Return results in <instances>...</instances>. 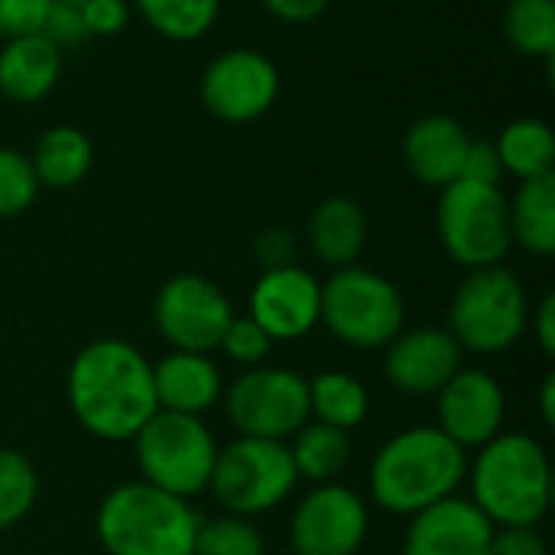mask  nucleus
<instances>
[{"instance_id": "nucleus-1", "label": "nucleus", "mask_w": 555, "mask_h": 555, "mask_svg": "<svg viewBox=\"0 0 555 555\" xmlns=\"http://www.w3.org/2000/svg\"><path fill=\"white\" fill-rule=\"evenodd\" d=\"M65 397L75 423L101 442H130L159 410L153 364L124 338L88 341L68 364Z\"/></svg>"}, {"instance_id": "nucleus-2", "label": "nucleus", "mask_w": 555, "mask_h": 555, "mask_svg": "<svg viewBox=\"0 0 555 555\" xmlns=\"http://www.w3.org/2000/svg\"><path fill=\"white\" fill-rule=\"evenodd\" d=\"M468 452L436 426H413L390 436L371 462V498L384 514L413 517L465 485Z\"/></svg>"}, {"instance_id": "nucleus-3", "label": "nucleus", "mask_w": 555, "mask_h": 555, "mask_svg": "<svg viewBox=\"0 0 555 555\" xmlns=\"http://www.w3.org/2000/svg\"><path fill=\"white\" fill-rule=\"evenodd\" d=\"M472 504L494 527H527L550 514L553 504V465L540 439L527 433H501L478 449L468 465Z\"/></svg>"}, {"instance_id": "nucleus-4", "label": "nucleus", "mask_w": 555, "mask_h": 555, "mask_svg": "<svg viewBox=\"0 0 555 555\" xmlns=\"http://www.w3.org/2000/svg\"><path fill=\"white\" fill-rule=\"evenodd\" d=\"M198 524L189 501L146 481L111 488L94 514V533L107 555H195Z\"/></svg>"}, {"instance_id": "nucleus-5", "label": "nucleus", "mask_w": 555, "mask_h": 555, "mask_svg": "<svg viewBox=\"0 0 555 555\" xmlns=\"http://www.w3.org/2000/svg\"><path fill=\"white\" fill-rule=\"evenodd\" d=\"M530 325V299L514 270L504 263L478 267L462 276L449 302L446 332L472 354L511 351Z\"/></svg>"}, {"instance_id": "nucleus-6", "label": "nucleus", "mask_w": 555, "mask_h": 555, "mask_svg": "<svg viewBox=\"0 0 555 555\" xmlns=\"http://www.w3.org/2000/svg\"><path fill=\"white\" fill-rule=\"evenodd\" d=\"M319 325L354 351H384L406 328V302L384 273L351 263L322 283Z\"/></svg>"}, {"instance_id": "nucleus-7", "label": "nucleus", "mask_w": 555, "mask_h": 555, "mask_svg": "<svg viewBox=\"0 0 555 555\" xmlns=\"http://www.w3.org/2000/svg\"><path fill=\"white\" fill-rule=\"evenodd\" d=\"M130 442L140 481L182 501L208 491L218 459V439L202 416L156 410Z\"/></svg>"}, {"instance_id": "nucleus-8", "label": "nucleus", "mask_w": 555, "mask_h": 555, "mask_svg": "<svg viewBox=\"0 0 555 555\" xmlns=\"http://www.w3.org/2000/svg\"><path fill=\"white\" fill-rule=\"evenodd\" d=\"M296 485L299 475L293 468L286 442L237 436L234 442L218 449L208 491L224 507V514L254 520L286 504Z\"/></svg>"}, {"instance_id": "nucleus-9", "label": "nucleus", "mask_w": 555, "mask_h": 555, "mask_svg": "<svg viewBox=\"0 0 555 555\" xmlns=\"http://www.w3.org/2000/svg\"><path fill=\"white\" fill-rule=\"evenodd\" d=\"M436 234L442 250L465 270L504 263L514 247L504 189L468 179L439 189Z\"/></svg>"}, {"instance_id": "nucleus-10", "label": "nucleus", "mask_w": 555, "mask_h": 555, "mask_svg": "<svg viewBox=\"0 0 555 555\" xmlns=\"http://www.w3.org/2000/svg\"><path fill=\"white\" fill-rule=\"evenodd\" d=\"M221 400L237 436L286 442L309 423V380L289 367H250Z\"/></svg>"}, {"instance_id": "nucleus-11", "label": "nucleus", "mask_w": 555, "mask_h": 555, "mask_svg": "<svg viewBox=\"0 0 555 555\" xmlns=\"http://www.w3.org/2000/svg\"><path fill=\"white\" fill-rule=\"evenodd\" d=\"M280 88L283 75L267 52L250 46H231L205 65L198 98L215 120L244 127L273 111Z\"/></svg>"}, {"instance_id": "nucleus-12", "label": "nucleus", "mask_w": 555, "mask_h": 555, "mask_svg": "<svg viewBox=\"0 0 555 555\" xmlns=\"http://www.w3.org/2000/svg\"><path fill=\"white\" fill-rule=\"evenodd\" d=\"M234 319L228 293L202 273L169 276L153 302L156 332L172 351L211 354Z\"/></svg>"}, {"instance_id": "nucleus-13", "label": "nucleus", "mask_w": 555, "mask_h": 555, "mask_svg": "<svg viewBox=\"0 0 555 555\" xmlns=\"http://www.w3.org/2000/svg\"><path fill=\"white\" fill-rule=\"evenodd\" d=\"M371 530L367 501L338 485H315L289 517L293 555H358Z\"/></svg>"}, {"instance_id": "nucleus-14", "label": "nucleus", "mask_w": 555, "mask_h": 555, "mask_svg": "<svg viewBox=\"0 0 555 555\" xmlns=\"http://www.w3.org/2000/svg\"><path fill=\"white\" fill-rule=\"evenodd\" d=\"M247 315L273 338V345L299 341L319 325L322 280L299 263L263 270L250 289Z\"/></svg>"}, {"instance_id": "nucleus-15", "label": "nucleus", "mask_w": 555, "mask_h": 555, "mask_svg": "<svg viewBox=\"0 0 555 555\" xmlns=\"http://www.w3.org/2000/svg\"><path fill=\"white\" fill-rule=\"evenodd\" d=\"M507 397L494 374L462 367L436 393V429L446 433L465 452H478L504 433Z\"/></svg>"}, {"instance_id": "nucleus-16", "label": "nucleus", "mask_w": 555, "mask_h": 555, "mask_svg": "<svg viewBox=\"0 0 555 555\" xmlns=\"http://www.w3.org/2000/svg\"><path fill=\"white\" fill-rule=\"evenodd\" d=\"M462 371L459 341L436 325L403 328L384 348V377L406 397H436Z\"/></svg>"}, {"instance_id": "nucleus-17", "label": "nucleus", "mask_w": 555, "mask_h": 555, "mask_svg": "<svg viewBox=\"0 0 555 555\" xmlns=\"http://www.w3.org/2000/svg\"><path fill=\"white\" fill-rule=\"evenodd\" d=\"M494 524L472 498H446L410 517L403 555H485Z\"/></svg>"}, {"instance_id": "nucleus-18", "label": "nucleus", "mask_w": 555, "mask_h": 555, "mask_svg": "<svg viewBox=\"0 0 555 555\" xmlns=\"http://www.w3.org/2000/svg\"><path fill=\"white\" fill-rule=\"evenodd\" d=\"M468 130L452 114H423L416 117L400 143V156L406 172L426 189H446L462 179Z\"/></svg>"}, {"instance_id": "nucleus-19", "label": "nucleus", "mask_w": 555, "mask_h": 555, "mask_svg": "<svg viewBox=\"0 0 555 555\" xmlns=\"http://www.w3.org/2000/svg\"><path fill=\"white\" fill-rule=\"evenodd\" d=\"M65 52L42 33L3 39L0 46V98L20 107L46 101L62 81Z\"/></svg>"}, {"instance_id": "nucleus-20", "label": "nucleus", "mask_w": 555, "mask_h": 555, "mask_svg": "<svg viewBox=\"0 0 555 555\" xmlns=\"http://www.w3.org/2000/svg\"><path fill=\"white\" fill-rule=\"evenodd\" d=\"M153 387L159 410L202 416L224 397V380L208 354L169 351L153 364Z\"/></svg>"}, {"instance_id": "nucleus-21", "label": "nucleus", "mask_w": 555, "mask_h": 555, "mask_svg": "<svg viewBox=\"0 0 555 555\" xmlns=\"http://www.w3.org/2000/svg\"><path fill=\"white\" fill-rule=\"evenodd\" d=\"M306 241L319 263L332 270L351 267L367 244V215L354 198L328 195L312 208L306 221Z\"/></svg>"}, {"instance_id": "nucleus-22", "label": "nucleus", "mask_w": 555, "mask_h": 555, "mask_svg": "<svg viewBox=\"0 0 555 555\" xmlns=\"http://www.w3.org/2000/svg\"><path fill=\"white\" fill-rule=\"evenodd\" d=\"M29 163H33L39 189L65 192V189L81 185L88 172L94 169V143L81 127L55 124L36 137Z\"/></svg>"}, {"instance_id": "nucleus-23", "label": "nucleus", "mask_w": 555, "mask_h": 555, "mask_svg": "<svg viewBox=\"0 0 555 555\" xmlns=\"http://www.w3.org/2000/svg\"><path fill=\"white\" fill-rule=\"evenodd\" d=\"M507 218H511V237L517 247H524L533 257H553L555 172L520 182L517 192L507 195Z\"/></svg>"}, {"instance_id": "nucleus-24", "label": "nucleus", "mask_w": 555, "mask_h": 555, "mask_svg": "<svg viewBox=\"0 0 555 555\" xmlns=\"http://www.w3.org/2000/svg\"><path fill=\"white\" fill-rule=\"evenodd\" d=\"M494 150L501 156L504 176H514L517 182L555 172V137L543 117L511 120L494 140Z\"/></svg>"}, {"instance_id": "nucleus-25", "label": "nucleus", "mask_w": 555, "mask_h": 555, "mask_svg": "<svg viewBox=\"0 0 555 555\" xmlns=\"http://www.w3.org/2000/svg\"><path fill=\"white\" fill-rule=\"evenodd\" d=\"M371 413L367 387L345 371H322L309 380V420L351 433Z\"/></svg>"}, {"instance_id": "nucleus-26", "label": "nucleus", "mask_w": 555, "mask_h": 555, "mask_svg": "<svg viewBox=\"0 0 555 555\" xmlns=\"http://www.w3.org/2000/svg\"><path fill=\"white\" fill-rule=\"evenodd\" d=\"M289 455H293V468L299 475V481L309 485H328L335 481L348 462H351V439L348 433L315 423L309 420L289 442Z\"/></svg>"}, {"instance_id": "nucleus-27", "label": "nucleus", "mask_w": 555, "mask_h": 555, "mask_svg": "<svg viewBox=\"0 0 555 555\" xmlns=\"http://www.w3.org/2000/svg\"><path fill=\"white\" fill-rule=\"evenodd\" d=\"M133 7L143 23L169 42H198L221 16V0H133Z\"/></svg>"}, {"instance_id": "nucleus-28", "label": "nucleus", "mask_w": 555, "mask_h": 555, "mask_svg": "<svg viewBox=\"0 0 555 555\" xmlns=\"http://www.w3.org/2000/svg\"><path fill=\"white\" fill-rule=\"evenodd\" d=\"M504 36L520 55L553 65L555 0H507Z\"/></svg>"}, {"instance_id": "nucleus-29", "label": "nucleus", "mask_w": 555, "mask_h": 555, "mask_svg": "<svg viewBox=\"0 0 555 555\" xmlns=\"http://www.w3.org/2000/svg\"><path fill=\"white\" fill-rule=\"evenodd\" d=\"M36 498H39L36 465L16 449H0V533L23 524L36 507Z\"/></svg>"}, {"instance_id": "nucleus-30", "label": "nucleus", "mask_w": 555, "mask_h": 555, "mask_svg": "<svg viewBox=\"0 0 555 555\" xmlns=\"http://www.w3.org/2000/svg\"><path fill=\"white\" fill-rule=\"evenodd\" d=\"M195 555H263V537L254 520L224 514L198 524Z\"/></svg>"}, {"instance_id": "nucleus-31", "label": "nucleus", "mask_w": 555, "mask_h": 555, "mask_svg": "<svg viewBox=\"0 0 555 555\" xmlns=\"http://www.w3.org/2000/svg\"><path fill=\"white\" fill-rule=\"evenodd\" d=\"M39 182L29 153L16 146H0V218H16L36 205Z\"/></svg>"}, {"instance_id": "nucleus-32", "label": "nucleus", "mask_w": 555, "mask_h": 555, "mask_svg": "<svg viewBox=\"0 0 555 555\" xmlns=\"http://www.w3.org/2000/svg\"><path fill=\"white\" fill-rule=\"evenodd\" d=\"M218 348L224 351L228 361H234V364H241L244 371H250V367H260V364L270 358L273 338H270L250 315H234L231 325L224 328Z\"/></svg>"}, {"instance_id": "nucleus-33", "label": "nucleus", "mask_w": 555, "mask_h": 555, "mask_svg": "<svg viewBox=\"0 0 555 555\" xmlns=\"http://www.w3.org/2000/svg\"><path fill=\"white\" fill-rule=\"evenodd\" d=\"M85 0H49L46 7V20H42V36L52 39L62 52L75 49L88 39L85 33V16H81Z\"/></svg>"}, {"instance_id": "nucleus-34", "label": "nucleus", "mask_w": 555, "mask_h": 555, "mask_svg": "<svg viewBox=\"0 0 555 555\" xmlns=\"http://www.w3.org/2000/svg\"><path fill=\"white\" fill-rule=\"evenodd\" d=\"M130 3L127 0H85V33L88 39H111L130 26Z\"/></svg>"}, {"instance_id": "nucleus-35", "label": "nucleus", "mask_w": 555, "mask_h": 555, "mask_svg": "<svg viewBox=\"0 0 555 555\" xmlns=\"http://www.w3.org/2000/svg\"><path fill=\"white\" fill-rule=\"evenodd\" d=\"M49 0H0V39L39 33Z\"/></svg>"}, {"instance_id": "nucleus-36", "label": "nucleus", "mask_w": 555, "mask_h": 555, "mask_svg": "<svg viewBox=\"0 0 555 555\" xmlns=\"http://www.w3.org/2000/svg\"><path fill=\"white\" fill-rule=\"evenodd\" d=\"M462 179L485 182V185H501L504 166H501V156L494 150V140H475L472 137L468 153H465V166H462Z\"/></svg>"}, {"instance_id": "nucleus-37", "label": "nucleus", "mask_w": 555, "mask_h": 555, "mask_svg": "<svg viewBox=\"0 0 555 555\" xmlns=\"http://www.w3.org/2000/svg\"><path fill=\"white\" fill-rule=\"evenodd\" d=\"M485 555H550L543 537L527 527H494Z\"/></svg>"}, {"instance_id": "nucleus-38", "label": "nucleus", "mask_w": 555, "mask_h": 555, "mask_svg": "<svg viewBox=\"0 0 555 555\" xmlns=\"http://www.w3.org/2000/svg\"><path fill=\"white\" fill-rule=\"evenodd\" d=\"M260 7L286 26H306L325 16L332 0H260Z\"/></svg>"}, {"instance_id": "nucleus-39", "label": "nucleus", "mask_w": 555, "mask_h": 555, "mask_svg": "<svg viewBox=\"0 0 555 555\" xmlns=\"http://www.w3.org/2000/svg\"><path fill=\"white\" fill-rule=\"evenodd\" d=\"M257 250V260L263 270H273V267H286V263H296L293 260V234L286 228H270L257 237L254 244Z\"/></svg>"}, {"instance_id": "nucleus-40", "label": "nucleus", "mask_w": 555, "mask_h": 555, "mask_svg": "<svg viewBox=\"0 0 555 555\" xmlns=\"http://www.w3.org/2000/svg\"><path fill=\"white\" fill-rule=\"evenodd\" d=\"M530 328H533V338H537L540 351H543L546 358H553L555 354V296L553 293H546V296L540 299V306L530 312Z\"/></svg>"}, {"instance_id": "nucleus-41", "label": "nucleus", "mask_w": 555, "mask_h": 555, "mask_svg": "<svg viewBox=\"0 0 555 555\" xmlns=\"http://www.w3.org/2000/svg\"><path fill=\"white\" fill-rule=\"evenodd\" d=\"M540 413H543V423L553 429L555 426V377L546 374L543 380V390H540Z\"/></svg>"}]
</instances>
